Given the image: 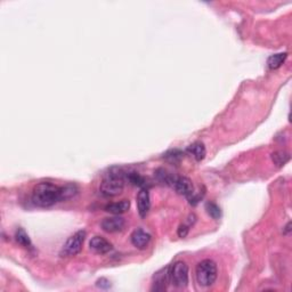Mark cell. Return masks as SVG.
<instances>
[{
  "mask_svg": "<svg viewBox=\"0 0 292 292\" xmlns=\"http://www.w3.org/2000/svg\"><path fill=\"white\" fill-rule=\"evenodd\" d=\"M32 203L39 208H49L62 201L61 186L50 182H41L32 191Z\"/></svg>",
  "mask_w": 292,
  "mask_h": 292,
  "instance_id": "cell-1",
  "label": "cell"
},
{
  "mask_svg": "<svg viewBox=\"0 0 292 292\" xmlns=\"http://www.w3.org/2000/svg\"><path fill=\"white\" fill-rule=\"evenodd\" d=\"M126 176L127 175L120 169L118 171H111L99 185L102 195L106 198H113L121 194L125 189Z\"/></svg>",
  "mask_w": 292,
  "mask_h": 292,
  "instance_id": "cell-2",
  "label": "cell"
},
{
  "mask_svg": "<svg viewBox=\"0 0 292 292\" xmlns=\"http://www.w3.org/2000/svg\"><path fill=\"white\" fill-rule=\"evenodd\" d=\"M218 271L217 265L211 259H205L200 262L195 270V278H197L198 283L201 287H211L217 280Z\"/></svg>",
  "mask_w": 292,
  "mask_h": 292,
  "instance_id": "cell-3",
  "label": "cell"
},
{
  "mask_svg": "<svg viewBox=\"0 0 292 292\" xmlns=\"http://www.w3.org/2000/svg\"><path fill=\"white\" fill-rule=\"evenodd\" d=\"M170 283L176 288H186L189 285V266L184 262H176L170 266Z\"/></svg>",
  "mask_w": 292,
  "mask_h": 292,
  "instance_id": "cell-4",
  "label": "cell"
},
{
  "mask_svg": "<svg viewBox=\"0 0 292 292\" xmlns=\"http://www.w3.org/2000/svg\"><path fill=\"white\" fill-rule=\"evenodd\" d=\"M87 237L86 231H78L72 237L67 239L65 245L63 246V249L61 251V255L65 256V257H72V256H77L80 254L82 249L83 242H85Z\"/></svg>",
  "mask_w": 292,
  "mask_h": 292,
  "instance_id": "cell-5",
  "label": "cell"
},
{
  "mask_svg": "<svg viewBox=\"0 0 292 292\" xmlns=\"http://www.w3.org/2000/svg\"><path fill=\"white\" fill-rule=\"evenodd\" d=\"M171 187H173L178 194H181L187 199L194 193L193 183H192L190 178L184 177V176H179V177L178 176H175L173 184H171Z\"/></svg>",
  "mask_w": 292,
  "mask_h": 292,
  "instance_id": "cell-6",
  "label": "cell"
},
{
  "mask_svg": "<svg viewBox=\"0 0 292 292\" xmlns=\"http://www.w3.org/2000/svg\"><path fill=\"white\" fill-rule=\"evenodd\" d=\"M125 225H126L125 219L120 217L119 215H114L113 217L104 218L101 223V227L103 231L107 232V233H115V232L122 231Z\"/></svg>",
  "mask_w": 292,
  "mask_h": 292,
  "instance_id": "cell-7",
  "label": "cell"
},
{
  "mask_svg": "<svg viewBox=\"0 0 292 292\" xmlns=\"http://www.w3.org/2000/svg\"><path fill=\"white\" fill-rule=\"evenodd\" d=\"M151 209L150 192L147 189H141L137 194V210L141 218H145Z\"/></svg>",
  "mask_w": 292,
  "mask_h": 292,
  "instance_id": "cell-8",
  "label": "cell"
},
{
  "mask_svg": "<svg viewBox=\"0 0 292 292\" xmlns=\"http://www.w3.org/2000/svg\"><path fill=\"white\" fill-rule=\"evenodd\" d=\"M170 266H167L166 269L157 272L153 278V287L152 290L155 291H163L167 289V285L170 283Z\"/></svg>",
  "mask_w": 292,
  "mask_h": 292,
  "instance_id": "cell-9",
  "label": "cell"
},
{
  "mask_svg": "<svg viewBox=\"0 0 292 292\" xmlns=\"http://www.w3.org/2000/svg\"><path fill=\"white\" fill-rule=\"evenodd\" d=\"M89 247L91 250L99 255H105L113 249V247L106 239H104L103 237H97V235L91 238L89 241Z\"/></svg>",
  "mask_w": 292,
  "mask_h": 292,
  "instance_id": "cell-10",
  "label": "cell"
},
{
  "mask_svg": "<svg viewBox=\"0 0 292 292\" xmlns=\"http://www.w3.org/2000/svg\"><path fill=\"white\" fill-rule=\"evenodd\" d=\"M130 241L137 249H144L151 241V235L142 229L135 230L130 235Z\"/></svg>",
  "mask_w": 292,
  "mask_h": 292,
  "instance_id": "cell-11",
  "label": "cell"
},
{
  "mask_svg": "<svg viewBox=\"0 0 292 292\" xmlns=\"http://www.w3.org/2000/svg\"><path fill=\"white\" fill-rule=\"evenodd\" d=\"M186 152L197 160V161H202V160L206 158L207 154L206 146L202 142H195L193 144H191V145L186 149Z\"/></svg>",
  "mask_w": 292,
  "mask_h": 292,
  "instance_id": "cell-12",
  "label": "cell"
},
{
  "mask_svg": "<svg viewBox=\"0 0 292 292\" xmlns=\"http://www.w3.org/2000/svg\"><path fill=\"white\" fill-rule=\"evenodd\" d=\"M130 208V201L129 200H122L119 202L110 203L105 207V211L110 213L112 215H121L127 213Z\"/></svg>",
  "mask_w": 292,
  "mask_h": 292,
  "instance_id": "cell-13",
  "label": "cell"
},
{
  "mask_svg": "<svg viewBox=\"0 0 292 292\" xmlns=\"http://www.w3.org/2000/svg\"><path fill=\"white\" fill-rule=\"evenodd\" d=\"M288 57L287 53H279V54H274L272 55L267 59V65L271 70H277L279 67L282 66V64L286 62V59Z\"/></svg>",
  "mask_w": 292,
  "mask_h": 292,
  "instance_id": "cell-14",
  "label": "cell"
},
{
  "mask_svg": "<svg viewBox=\"0 0 292 292\" xmlns=\"http://www.w3.org/2000/svg\"><path fill=\"white\" fill-rule=\"evenodd\" d=\"M15 240L17 241V243H19V245L24 248H31L32 247V243H31L29 235H27L26 232L24 231L23 229H21V227L16 230V232H15Z\"/></svg>",
  "mask_w": 292,
  "mask_h": 292,
  "instance_id": "cell-15",
  "label": "cell"
},
{
  "mask_svg": "<svg viewBox=\"0 0 292 292\" xmlns=\"http://www.w3.org/2000/svg\"><path fill=\"white\" fill-rule=\"evenodd\" d=\"M272 160L278 167H282L290 160V154L286 151H278L272 154Z\"/></svg>",
  "mask_w": 292,
  "mask_h": 292,
  "instance_id": "cell-16",
  "label": "cell"
},
{
  "mask_svg": "<svg viewBox=\"0 0 292 292\" xmlns=\"http://www.w3.org/2000/svg\"><path fill=\"white\" fill-rule=\"evenodd\" d=\"M184 157V153L181 150H169L163 154V159H166L167 161H169L171 163H178Z\"/></svg>",
  "mask_w": 292,
  "mask_h": 292,
  "instance_id": "cell-17",
  "label": "cell"
},
{
  "mask_svg": "<svg viewBox=\"0 0 292 292\" xmlns=\"http://www.w3.org/2000/svg\"><path fill=\"white\" fill-rule=\"evenodd\" d=\"M126 178L131 184H133V185L138 186V187H142V189H146V181L142 177V176H139L137 173L127 174Z\"/></svg>",
  "mask_w": 292,
  "mask_h": 292,
  "instance_id": "cell-18",
  "label": "cell"
},
{
  "mask_svg": "<svg viewBox=\"0 0 292 292\" xmlns=\"http://www.w3.org/2000/svg\"><path fill=\"white\" fill-rule=\"evenodd\" d=\"M206 210H207L208 215H209L211 218L219 219L222 217L221 208H219V206H217L214 202H208L206 205Z\"/></svg>",
  "mask_w": 292,
  "mask_h": 292,
  "instance_id": "cell-19",
  "label": "cell"
},
{
  "mask_svg": "<svg viewBox=\"0 0 292 292\" xmlns=\"http://www.w3.org/2000/svg\"><path fill=\"white\" fill-rule=\"evenodd\" d=\"M189 231H190V225L189 224H183V225L179 226L178 229V237L179 238H186L187 234H189Z\"/></svg>",
  "mask_w": 292,
  "mask_h": 292,
  "instance_id": "cell-20",
  "label": "cell"
},
{
  "mask_svg": "<svg viewBox=\"0 0 292 292\" xmlns=\"http://www.w3.org/2000/svg\"><path fill=\"white\" fill-rule=\"evenodd\" d=\"M97 286L99 288H103V289H106V288L110 287V282L106 279H101L97 281Z\"/></svg>",
  "mask_w": 292,
  "mask_h": 292,
  "instance_id": "cell-21",
  "label": "cell"
}]
</instances>
